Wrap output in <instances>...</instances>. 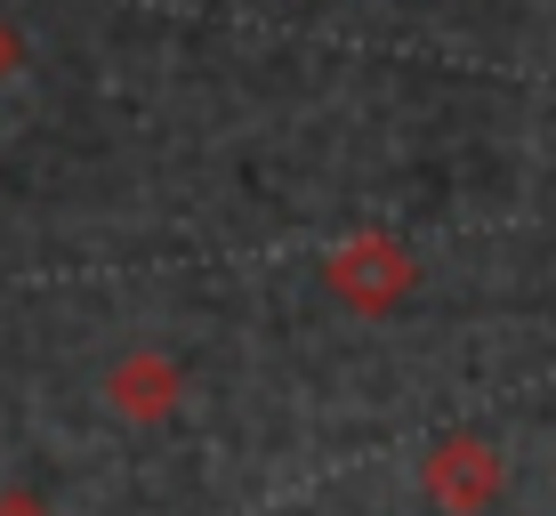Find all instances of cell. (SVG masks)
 I'll list each match as a JSON object with an SVG mask.
<instances>
[{
    "label": "cell",
    "instance_id": "cell-1",
    "mask_svg": "<svg viewBox=\"0 0 556 516\" xmlns=\"http://www.w3.org/2000/svg\"><path fill=\"white\" fill-rule=\"evenodd\" d=\"M0 65H9V33H0Z\"/></svg>",
    "mask_w": 556,
    "mask_h": 516
}]
</instances>
